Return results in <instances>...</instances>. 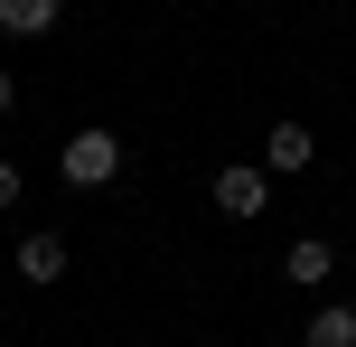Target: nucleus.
Here are the masks:
<instances>
[{"label": "nucleus", "mask_w": 356, "mask_h": 347, "mask_svg": "<svg viewBox=\"0 0 356 347\" xmlns=\"http://www.w3.org/2000/svg\"><path fill=\"white\" fill-rule=\"evenodd\" d=\"M207 197H216V216L244 225V216H263V207H272V169H263V160H234V169H216V179H207Z\"/></svg>", "instance_id": "f257e3e1"}, {"label": "nucleus", "mask_w": 356, "mask_h": 347, "mask_svg": "<svg viewBox=\"0 0 356 347\" xmlns=\"http://www.w3.org/2000/svg\"><path fill=\"white\" fill-rule=\"evenodd\" d=\"M56 179L66 188H113L122 179V141H113V131H75L66 160H56Z\"/></svg>", "instance_id": "f03ea898"}, {"label": "nucleus", "mask_w": 356, "mask_h": 347, "mask_svg": "<svg viewBox=\"0 0 356 347\" xmlns=\"http://www.w3.org/2000/svg\"><path fill=\"white\" fill-rule=\"evenodd\" d=\"M10 263H19V282H38V291H56V282H66V235H56V225H38V235H19L10 244Z\"/></svg>", "instance_id": "7ed1b4c3"}, {"label": "nucleus", "mask_w": 356, "mask_h": 347, "mask_svg": "<svg viewBox=\"0 0 356 347\" xmlns=\"http://www.w3.org/2000/svg\"><path fill=\"white\" fill-rule=\"evenodd\" d=\"M309 150H319V141H309V122H272V131H263V169H272V179L309 169Z\"/></svg>", "instance_id": "20e7f679"}, {"label": "nucleus", "mask_w": 356, "mask_h": 347, "mask_svg": "<svg viewBox=\"0 0 356 347\" xmlns=\"http://www.w3.org/2000/svg\"><path fill=\"white\" fill-rule=\"evenodd\" d=\"M282 273L300 282V291H319V282L338 273V244H328V235H300V244H291V254H282Z\"/></svg>", "instance_id": "39448f33"}, {"label": "nucleus", "mask_w": 356, "mask_h": 347, "mask_svg": "<svg viewBox=\"0 0 356 347\" xmlns=\"http://www.w3.org/2000/svg\"><path fill=\"white\" fill-rule=\"evenodd\" d=\"M300 347H356V310H347V300H319L309 329H300Z\"/></svg>", "instance_id": "423d86ee"}, {"label": "nucleus", "mask_w": 356, "mask_h": 347, "mask_svg": "<svg viewBox=\"0 0 356 347\" xmlns=\"http://www.w3.org/2000/svg\"><path fill=\"white\" fill-rule=\"evenodd\" d=\"M56 10H66V0H0V29H10V38H47Z\"/></svg>", "instance_id": "0eeeda50"}, {"label": "nucleus", "mask_w": 356, "mask_h": 347, "mask_svg": "<svg viewBox=\"0 0 356 347\" xmlns=\"http://www.w3.org/2000/svg\"><path fill=\"white\" fill-rule=\"evenodd\" d=\"M19 188H29V179H19V160H0V207H19Z\"/></svg>", "instance_id": "6e6552de"}, {"label": "nucleus", "mask_w": 356, "mask_h": 347, "mask_svg": "<svg viewBox=\"0 0 356 347\" xmlns=\"http://www.w3.org/2000/svg\"><path fill=\"white\" fill-rule=\"evenodd\" d=\"M0 113H19V85H10V66H0Z\"/></svg>", "instance_id": "1a4fd4ad"}, {"label": "nucleus", "mask_w": 356, "mask_h": 347, "mask_svg": "<svg viewBox=\"0 0 356 347\" xmlns=\"http://www.w3.org/2000/svg\"><path fill=\"white\" fill-rule=\"evenodd\" d=\"M10 347H29V338H10Z\"/></svg>", "instance_id": "9d476101"}]
</instances>
